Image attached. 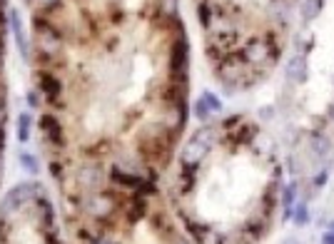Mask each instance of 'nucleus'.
Wrapping results in <instances>:
<instances>
[{
  "label": "nucleus",
  "instance_id": "obj_1",
  "mask_svg": "<svg viewBox=\"0 0 334 244\" xmlns=\"http://www.w3.org/2000/svg\"><path fill=\"white\" fill-rule=\"evenodd\" d=\"M28 199H18L10 205V214L5 219L3 244H58L50 232V219L45 222V205H25Z\"/></svg>",
  "mask_w": 334,
  "mask_h": 244
},
{
  "label": "nucleus",
  "instance_id": "obj_2",
  "mask_svg": "<svg viewBox=\"0 0 334 244\" xmlns=\"http://www.w3.org/2000/svg\"><path fill=\"white\" fill-rule=\"evenodd\" d=\"M284 75H287V80H289V83H297V85L307 83V75H309V70H307V58H302V55L292 58V60L287 62V70H284Z\"/></svg>",
  "mask_w": 334,
  "mask_h": 244
},
{
  "label": "nucleus",
  "instance_id": "obj_3",
  "mask_svg": "<svg viewBox=\"0 0 334 244\" xmlns=\"http://www.w3.org/2000/svg\"><path fill=\"white\" fill-rule=\"evenodd\" d=\"M217 110H219L217 97H214V95H202V100H200V105H197V115L205 120L210 112H217Z\"/></svg>",
  "mask_w": 334,
  "mask_h": 244
},
{
  "label": "nucleus",
  "instance_id": "obj_4",
  "mask_svg": "<svg viewBox=\"0 0 334 244\" xmlns=\"http://www.w3.org/2000/svg\"><path fill=\"white\" fill-rule=\"evenodd\" d=\"M324 8V0H304L302 3V18L304 20H314Z\"/></svg>",
  "mask_w": 334,
  "mask_h": 244
},
{
  "label": "nucleus",
  "instance_id": "obj_5",
  "mask_svg": "<svg viewBox=\"0 0 334 244\" xmlns=\"http://www.w3.org/2000/svg\"><path fill=\"white\" fill-rule=\"evenodd\" d=\"M312 150L319 154V157H324L329 150H332V145H329V137H324V135H312Z\"/></svg>",
  "mask_w": 334,
  "mask_h": 244
},
{
  "label": "nucleus",
  "instance_id": "obj_6",
  "mask_svg": "<svg viewBox=\"0 0 334 244\" xmlns=\"http://www.w3.org/2000/svg\"><path fill=\"white\" fill-rule=\"evenodd\" d=\"M294 194H297V187H294V184H287V189H284V194H282L284 207H292V205H294Z\"/></svg>",
  "mask_w": 334,
  "mask_h": 244
},
{
  "label": "nucleus",
  "instance_id": "obj_7",
  "mask_svg": "<svg viewBox=\"0 0 334 244\" xmlns=\"http://www.w3.org/2000/svg\"><path fill=\"white\" fill-rule=\"evenodd\" d=\"M294 219H297V224H307V219H309V214H307V207H300V210H297Z\"/></svg>",
  "mask_w": 334,
  "mask_h": 244
},
{
  "label": "nucleus",
  "instance_id": "obj_8",
  "mask_svg": "<svg viewBox=\"0 0 334 244\" xmlns=\"http://www.w3.org/2000/svg\"><path fill=\"white\" fill-rule=\"evenodd\" d=\"M324 180H327V172H319V175H317V180H314V184L319 187V184H324Z\"/></svg>",
  "mask_w": 334,
  "mask_h": 244
},
{
  "label": "nucleus",
  "instance_id": "obj_9",
  "mask_svg": "<svg viewBox=\"0 0 334 244\" xmlns=\"http://www.w3.org/2000/svg\"><path fill=\"white\" fill-rule=\"evenodd\" d=\"M322 242H324V244H334V234H324Z\"/></svg>",
  "mask_w": 334,
  "mask_h": 244
},
{
  "label": "nucleus",
  "instance_id": "obj_10",
  "mask_svg": "<svg viewBox=\"0 0 334 244\" xmlns=\"http://www.w3.org/2000/svg\"><path fill=\"white\" fill-rule=\"evenodd\" d=\"M329 120L334 122V102H332V107H329Z\"/></svg>",
  "mask_w": 334,
  "mask_h": 244
}]
</instances>
